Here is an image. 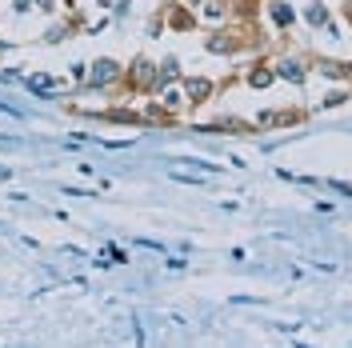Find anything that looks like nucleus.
<instances>
[{
    "label": "nucleus",
    "instance_id": "f257e3e1",
    "mask_svg": "<svg viewBox=\"0 0 352 348\" xmlns=\"http://www.w3.org/2000/svg\"><path fill=\"white\" fill-rule=\"evenodd\" d=\"M124 85H129L132 92H153L156 88V65L144 61V56H136V61L124 68Z\"/></svg>",
    "mask_w": 352,
    "mask_h": 348
},
{
    "label": "nucleus",
    "instance_id": "f03ea898",
    "mask_svg": "<svg viewBox=\"0 0 352 348\" xmlns=\"http://www.w3.org/2000/svg\"><path fill=\"white\" fill-rule=\"evenodd\" d=\"M120 80H124V68L116 65L112 56L96 61V65H92V72H88V85H92V88H112V85H120Z\"/></svg>",
    "mask_w": 352,
    "mask_h": 348
},
{
    "label": "nucleus",
    "instance_id": "7ed1b4c3",
    "mask_svg": "<svg viewBox=\"0 0 352 348\" xmlns=\"http://www.w3.org/2000/svg\"><path fill=\"white\" fill-rule=\"evenodd\" d=\"M180 85H184L188 105H204V100H212V92H217V85H212L208 76H180Z\"/></svg>",
    "mask_w": 352,
    "mask_h": 348
},
{
    "label": "nucleus",
    "instance_id": "20e7f679",
    "mask_svg": "<svg viewBox=\"0 0 352 348\" xmlns=\"http://www.w3.org/2000/svg\"><path fill=\"white\" fill-rule=\"evenodd\" d=\"M156 96H160V105H164L168 112L188 109V96H184V85H180V80H168V85H156Z\"/></svg>",
    "mask_w": 352,
    "mask_h": 348
},
{
    "label": "nucleus",
    "instance_id": "39448f33",
    "mask_svg": "<svg viewBox=\"0 0 352 348\" xmlns=\"http://www.w3.org/2000/svg\"><path fill=\"white\" fill-rule=\"evenodd\" d=\"M200 17L208 24H224L232 17V8H228V0H204V4H200Z\"/></svg>",
    "mask_w": 352,
    "mask_h": 348
},
{
    "label": "nucleus",
    "instance_id": "423d86ee",
    "mask_svg": "<svg viewBox=\"0 0 352 348\" xmlns=\"http://www.w3.org/2000/svg\"><path fill=\"white\" fill-rule=\"evenodd\" d=\"M204 48H208V52H220V56H228V52L241 48V41H236L232 32H212V36L204 41Z\"/></svg>",
    "mask_w": 352,
    "mask_h": 348
},
{
    "label": "nucleus",
    "instance_id": "0eeeda50",
    "mask_svg": "<svg viewBox=\"0 0 352 348\" xmlns=\"http://www.w3.org/2000/svg\"><path fill=\"white\" fill-rule=\"evenodd\" d=\"M276 76H280V80H292V85H305V65L292 61V56H285V61L276 65Z\"/></svg>",
    "mask_w": 352,
    "mask_h": 348
},
{
    "label": "nucleus",
    "instance_id": "6e6552de",
    "mask_svg": "<svg viewBox=\"0 0 352 348\" xmlns=\"http://www.w3.org/2000/svg\"><path fill=\"white\" fill-rule=\"evenodd\" d=\"M140 116H144L148 124H173V120H176V112H168L164 105H160V100H156V105H148V109L140 112Z\"/></svg>",
    "mask_w": 352,
    "mask_h": 348
},
{
    "label": "nucleus",
    "instance_id": "1a4fd4ad",
    "mask_svg": "<svg viewBox=\"0 0 352 348\" xmlns=\"http://www.w3.org/2000/svg\"><path fill=\"white\" fill-rule=\"evenodd\" d=\"M272 80H276V68H272V65H256L252 72H248V85H252V88H268Z\"/></svg>",
    "mask_w": 352,
    "mask_h": 348
},
{
    "label": "nucleus",
    "instance_id": "9d476101",
    "mask_svg": "<svg viewBox=\"0 0 352 348\" xmlns=\"http://www.w3.org/2000/svg\"><path fill=\"white\" fill-rule=\"evenodd\" d=\"M168 80H180V65H176L173 56L156 65V85H168ZM153 92H156V88H153Z\"/></svg>",
    "mask_w": 352,
    "mask_h": 348
},
{
    "label": "nucleus",
    "instance_id": "9b49d317",
    "mask_svg": "<svg viewBox=\"0 0 352 348\" xmlns=\"http://www.w3.org/2000/svg\"><path fill=\"white\" fill-rule=\"evenodd\" d=\"M168 21H173L176 28H192V17L184 12V4H173V12H168Z\"/></svg>",
    "mask_w": 352,
    "mask_h": 348
},
{
    "label": "nucleus",
    "instance_id": "f8f14e48",
    "mask_svg": "<svg viewBox=\"0 0 352 348\" xmlns=\"http://www.w3.org/2000/svg\"><path fill=\"white\" fill-rule=\"evenodd\" d=\"M320 72L336 80V76H349V65H336V61H320Z\"/></svg>",
    "mask_w": 352,
    "mask_h": 348
},
{
    "label": "nucleus",
    "instance_id": "ddd939ff",
    "mask_svg": "<svg viewBox=\"0 0 352 348\" xmlns=\"http://www.w3.org/2000/svg\"><path fill=\"white\" fill-rule=\"evenodd\" d=\"M272 21L276 24H292V12H288L285 4H272Z\"/></svg>",
    "mask_w": 352,
    "mask_h": 348
},
{
    "label": "nucleus",
    "instance_id": "4468645a",
    "mask_svg": "<svg viewBox=\"0 0 352 348\" xmlns=\"http://www.w3.org/2000/svg\"><path fill=\"white\" fill-rule=\"evenodd\" d=\"M308 21H312V24H324L329 17H324V8H308Z\"/></svg>",
    "mask_w": 352,
    "mask_h": 348
},
{
    "label": "nucleus",
    "instance_id": "2eb2a0df",
    "mask_svg": "<svg viewBox=\"0 0 352 348\" xmlns=\"http://www.w3.org/2000/svg\"><path fill=\"white\" fill-rule=\"evenodd\" d=\"M200 4H204V0H184V8H200Z\"/></svg>",
    "mask_w": 352,
    "mask_h": 348
}]
</instances>
